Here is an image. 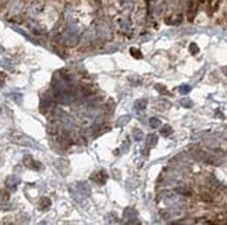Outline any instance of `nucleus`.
<instances>
[{"instance_id":"6","label":"nucleus","mask_w":227,"mask_h":225,"mask_svg":"<svg viewBox=\"0 0 227 225\" xmlns=\"http://www.w3.org/2000/svg\"><path fill=\"white\" fill-rule=\"evenodd\" d=\"M151 125H152V128H157L160 125V121L156 118H151Z\"/></svg>"},{"instance_id":"12","label":"nucleus","mask_w":227,"mask_h":225,"mask_svg":"<svg viewBox=\"0 0 227 225\" xmlns=\"http://www.w3.org/2000/svg\"><path fill=\"white\" fill-rule=\"evenodd\" d=\"M2 52H3V47H2V46H0V53H2Z\"/></svg>"},{"instance_id":"1","label":"nucleus","mask_w":227,"mask_h":225,"mask_svg":"<svg viewBox=\"0 0 227 225\" xmlns=\"http://www.w3.org/2000/svg\"><path fill=\"white\" fill-rule=\"evenodd\" d=\"M24 161H25V165L29 167V168H32V169H39L41 168L39 164H36V165H35V163H36V161H34V160H32V157H29V156H27V157L24 158Z\"/></svg>"},{"instance_id":"11","label":"nucleus","mask_w":227,"mask_h":225,"mask_svg":"<svg viewBox=\"0 0 227 225\" xmlns=\"http://www.w3.org/2000/svg\"><path fill=\"white\" fill-rule=\"evenodd\" d=\"M188 90H190L188 86H182V88H181V92H188Z\"/></svg>"},{"instance_id":"2","label":"nucleus","mask_w":227,"mask_h":225,"mask_svg":"<svg viewBox=\"0 0 227 225\" xmlns=\"http://www.w3.org/2000/svg\"><path fill=\"white\" fill-rule=\"evenodd\" d=\"M124 217H126V218H137V211L134 210V208L132 207H130V208H127L126 211H124Z\"/></svg>"},{"instance_id":"7","label":"nucleus","mask_w":227,"mask_h":225,"mask_svg":"<svg viewBox=\"0 0 227 225\" xmlns=\"http://www.w3.org/2000/svg\"><path fill=\"white\" fill-rule=\"evenodd\" d=\"M42 203H43L42 208H46V207H49V206H50V200H49L48 197H43V199H42Z\"/></svg>"},{"instance_id":"8","label":"nucleus","mask_w":227,"mask_h":225,"mask_svg":"<svg viewBox=\"0 0 227 225\" xmlns=\"http://www.w3.org/2000/svg\"><path fill=\"white\" fill-rule=\"evenodd\" d=\"M170 132H171V131H170V127H165V128L162 129V135H170Z\"/></svg>"},{"instance_id":"5","label":"nucleus","mask_w":227,"mask_h":225,"mask_svg":"<svg viewBox=\"0 0 227 225\" xmlns=\"http://www.w3.org/2000/svg\"><path fill=\"white\" fill-rule=\"evenodd\" d=\"M148 147H151V146H153L155 143H156V136L155 135H151V136H148Z\"/></svg>"},{"instance_id":"10","label":"nucleus","mask_w":227,"mask_h":225,"mask_svg":"<svg viewBox=\"0 0 227 225\" xmlns=\"http://www.w3.org/2000/svg\"><path fill=\"white\" fill-rule=\"evenodd\" d=\"M127 121H128V117H123V119H121L120 122H117V125H120V127H121V125H124Z\"/></svg>"},{"instance_id":"9","label":"nucleus","mask_w":227,"mask_h":225,"mask_svg":"<svg viewBox=\"0 0 227 225\" xmlns=\"http://www.w3.org/2000/svg\"><path fill=\"white\" fill-rule=\"evenodd\" d=\"M62 96H70V93H67V92H64V93H62ZM60 100H62V102H64V103H68V102H70V100H68V99H66V97H62V99H60Z\"/></svg>"},{"instance_id":"4","label":"nucleus","mask_w":227,"mask_h":225,"mask_svg":"<svg viewBox=\"0 0 227 225\" xmlns=\"http://www.w3.org/2000/svg\"><path fill=\"white\" fill-rule=\"evenodd\" d=\"M132 135H134V139H135V140H142V136H143V135H142V132H141L139 129H135Z\"/></svg>"},{"instance_id":"3","label":"nucleus","mask_w":227,"mask_h":225,"mask_svg":"<svg viewBox=\"0 0 227 225\" xmlns=\"http://www.w3.org/2000/svg\"><path fill=\"white\" fill-rule=\"evenodd\" d=\"M145 106H146V100L145 99H141V100H138V102L135 103V107H137V110H143V108H145Z\"/></svg>"}]
</instances>
